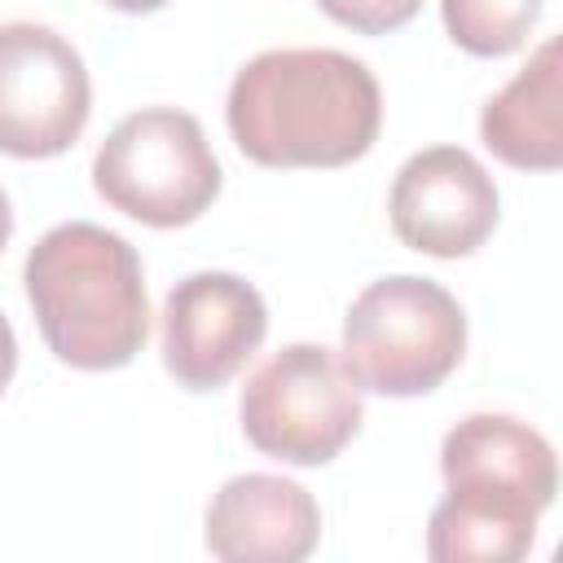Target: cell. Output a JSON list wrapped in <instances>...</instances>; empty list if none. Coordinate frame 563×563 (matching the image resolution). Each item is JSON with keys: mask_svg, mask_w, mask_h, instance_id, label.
Instances as JSON below:
<instances>
[{"mask_svg": "<svg viewBox=\"0 0 563 563\" xmlns=\"http://www.w3.org/2000/svg\"><path fill=\"white\" fill-rule=\"evenodd\" d=\"M48 352L70 369H119L150 339V299L128 238L66 220L48 229L22 268Z\"/></svg>", "mask_w": 563, "mask_h": 563, "instance_id": "3", "label": "cell"}, {"mask_svg": "<svg viewBox=\"0 0 563 563\" xmlns=\"http://www.w3.org/2000/svg\"><path fill=\"white\" fill-rule=\"evenodd\" d=\"M224 119L260 167H343L378 141L383 92L339 48H268L233 75Z\"/></svg>", "mask_w": 563, "mask_h": 563, "instance_id": "1", "label": "cell"}, {"mask_svg": "<svg viewBox=\"0 0 563 563\" xmlns=\"http://www.w3.org/2000/svg\"><path fill=\"white\" fill-rule=\"evenodd\" d=\"M484 145L519 172H554L563 163V48L545 40L519 75L479 110Z\"/></svg>", "mask_w": 563, "mask_h": 563, "instance_id": "11", "label": "cell"}, {"mask_svg": "<svg viewBox=\"0 0 563 563\" xmlns=\"http://www.w3.org/2000/svg\"><path fill=\"white\" fill-rule=\"evenodd\" d=\"M444 501L427 523L435 563H515L532 550L537 515L559 493V462L541 431L510 413H471L440 444Z\"/></svg>", "mask_w": 563, "mask_h": 563, "instance_id": "2", "label": "cell"}, {"mask_svg": "<svg viewBox=\"0 0 563 563\" xmlns=\"http://www.w3.org/2000/svg\"><path fill=\"white\" fill-rule=\"evenodd\" d=\"M317 9L356 35H387L413 22L422 0H317Z\"/></svg>", "mask_w": 563, "mask_h": 563, "instance_id": "13", "label": "cell"}, {"mask_svg": "<svg viewBox=\"0 0 563 563\" xmlns=\"http://www.w3.org/2000/svg\"><path fill=\"white\" fill-rule=\"evenodd\" d=\"M545 0H440L444 31L471 57H506L537 26Z\"/></svg>", "mask_w": 563, "mask_h": 563, "instance_id": "12", "label": "cell"}, {"mask_svg": "<svg viewBox=\"0 0 563 563\" xmlns=\"http://www.w3.org/2000/svg\"><path fill=\"white\" fill-rule=\"evenodd\" d=\"M101 4H110V9H119V13H154V9H163L167 0H101Z\"/></svg>", "mask_w": 563, "mask_h": 563, "instance_id": "15", "label": "cell"}, {"mask_svg": "<svg viewBox=\"0 0 563 563\" xmlns=\"http://www.w3.org/2000/svg\"><path fill=\"white\" fill-rule=\"evenodd\" d=\"M268 308L233 273H189L163 303V365L185 391L224 387L264 343Z\"/></svg>", "mask_w": 563, "mask_h": 563, "instance_id": "8", "label": "cell"}, {"mask_svg": "<svg viewBox=\"0 0 563 563\" xmlns=\"http://www.w3.org/2000/svg\"><path fill=\"white\" fill-rule=\"evenodd\" d=\"M13 369H18V339H13L9 317L0 312V396H4V387H9V378H13Z\"/></svg>", "mask_w": 563, "mask_h": 563, "instance_id": "14", "label": "cell"}, {"mask_svg": "<svg viewBox=\"0 0 563 563\" xmlns=\"http://www.w3.org/2000/svg\"><path fill=\"white\" fill-rule=\"evenodd\" d=\"M317 541L321 510L286 475H233L207 506V550L224 563H299Z\"/></svg>", "mask_w": 563, "mask_h": 563, "instance_id": "10", "label": "cell"}, {"mask_svg": "<svg viewBox=\"0 0 563 563\" xmlns=\"http://www.w3.org/2000/svg\"><path fill=\"white\" fill-rule=\"evenodd\" d=\"M9 233H13V211H9V198H4V189H0V251H4Z\"/></svg>", "mask_w": 563, "mask_h": 563, "instance_id": "16", "label": "cell"}, {"mask_svg": "<svg viewBox=\"0 0 563 563\" xmlns=\"http://www.w3.org/2000/svg\"><path fill=\"white\" fill-rule=\"evenodd\" d=\"M246 440L290 466H325L361 431V387L334 347L290 343L273 352L242 387Z\"/></svg>", "mask_w": 563, "mask_h": 563, "instance_id": "6", "label": "cell"}, {"mask_svg": "<svg viewBox=\"0 0 563 563\" xmlns=\"http://www.w3.org/2000/svg\"><path fill=\"white\" fill-rule=\"evenodd\" d=\"M387 216L409 251L457 260L488 242L497 224V185L475 154L431 145L396 172Z\"/></svg>", "mask_w": 563, "mask_h": 563, "instance_id": "9", "label": "cell"}, {"mask_svg": "<svg viewBox=\"0 0 563 563\" xmlns=\"http://www.w3.org/2000/svg\"><path fill=\"white\" fill-rule=\"evenodd\" d=\"M92 110L88 66L66 35L40 22L0 26V154L57 158Z\"/></svg>", "mask_w": 563, "mask_h": 563, "instance_id": "7", "label": "cell"}, {"mask_svg": "<svg viewBox=\"0 0 563 563\" xmlns=\"http://www.w3.org/2000/svg\"><path fill=\"white\" fill-rule=\"evenodd\" d=\"M92 185L114 211L150 229H180L220 198V163L194 114L150 106L110 128Z\"/></svg>", "mask_w": 563, "mask_h": 563, "instance_id": "5", "label": "cell"}, {"mask_svg": "<svg viewBox=\"0 0 563 563\" xmlns=\"http://www.w3.org/2000/svg\"><path fill=\"white\" fill-rule=\"evenodd\" d=\"M466 352V317L457 299L413 273L369 282L343 317V369L361 391L427 396Z\"/></svg>", "mask_w": 563, "mask_h": 563, "instance_id": "4", "label": "cell"}]
</instances>
